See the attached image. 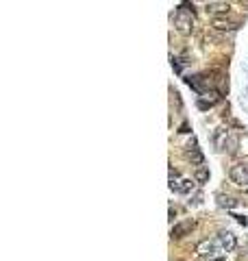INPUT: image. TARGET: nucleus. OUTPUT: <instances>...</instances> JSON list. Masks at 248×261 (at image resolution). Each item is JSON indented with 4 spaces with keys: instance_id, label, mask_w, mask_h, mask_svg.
I'll list each match as a JSON object with an SVG mask.
<instances>
[{
    "instance_id": "1",
    "label": "nucleus",
    "mask_w": 248,
    "mask_h": 261,
    "mask_svg": "<svg viewBox=\"0 0 248 261\" xmlns=\"http://www.w3.org/2000/svg\"><path fill=\"white\" fill-rule=\"evenodd\" d=\"M196 253H198V257L202 261H222L224 257V250H222V246L218 244V239H205V242H200L196 246Z\"/></svg>"
},
{
    "instance_id": "2",
    "label": "nucleus",
    "mask_w": 248,
    "mask_h": 261,
    "mask_svg": "<svg viewBox=\"0 0 248 261\" xmlns=\"http://www.w3.org/2000/svg\"><path fill=\"white\" fill-rule=\"evenodd\" d=\"M214 144L218 150H229V153H235L237 150V137H233L229 129H216Z\"/></svg>"
},
{
    "instance_id": "3",
    "label": "nucleus",
    "mask_w": 248,
    "mask_h": 261,
    "mask_svg": "<svg viewBox=\"0 0 248 261\" xmlns=\"http://www.w3.org/2000/svg\"><path fill=\"white\" fill-rule=\"evenodd\" d=\"M229 179L237 185V187H248V159L233 165L229 170Z\"/></svg>"
},
{
    "instance_id": "4",
    "label": "nucleus",
    "mask_w": 248,
    "mask_h": 261,
    "mask_svg": "<svg viewBox=\"0 0 248 261\" xmlns=\"http://www.w3.org/2000/svg\"><path fill=\"white\" fill-rule=\"evenodd\" d=\"M192 22H194V13H187L185 7H181L174 16L176 31H179L181 35H190L192 33Z\"/></svg>"
},
{
    "instance_id": "5",
    "label": "nucleus",
    "mask_w": 248,
    "mask_h": 261,
    "mask_svg": "<svg viewBox=\"0 0 248 261\" xmlns=\"http://www.w3.org/2000/svg\"><path fill=\"white\" fill-rule=\"evenodd\" d=\"M216 239H218V244L222 246L224 253H233V250L237 248V237L233 231H220V233L216 235Z\"/></svg>"
},
{
    "instance_id": "6",
    "label": "nucleus",
    "mask_w": 248,
    "mask_h": 261,
    "mask_svg": "<svg viewBox=\"0 0 248 261\" xmlns=\"http://www.w3.org/2000/svg\"><path fill=\"white\" fill-rule=\"evenodd\" d=\"M196 227V220H183V222H179V224H174L170 231V237L172 239H181V237H185V235H190L192 233V229Z\"/></svg>"
},
{
    "instance_id": "7",
    "label": "nucleus",
    "mask_w": 248,
    "mask_h": 261,
    "mask_svg": "<svg viewBox=\"0 0 248 261\" xmlns=\"http://www.w3.org/2000/svg\"><path fill=\"white\" fill-rule=\"evenodd\" d=\"M194 183L196 181H192V179H181V181H176V183H170V189L176 194H190L192 189H194Z\"/></svg>"
},
{
    "instance_id": "8",
    "label": "nucleus",
    "mask_w": 248,
    "mask_h": 261,
    "mask_svg": "<svg viewBox=\"0 0 248 261\" xmlns=\"http://www.w3.org/2000/svg\"><path fill=\"white\" fill-rule=\"evenodd\" d=\"M187 159H190L192 163H196V165H202V161H205V157H202V153H200V148H198V144H196V139L187 146Z\"/></svg>"
},
{
    "instance_id": "9",
    "label": "nucleus",
    "mask_w": 248,
    "mask_h": 261,
    "mask_svg": "<svg viewBox=\"0 0 248 261\" xmlns=\"http://www.w3.org/2000/svg\"><path fill=\"white\" fill-rule=\"evenodd\" d=\"M237 205H240V200L233 198V196L218 194V207H222V209H235Z\"/></svg>"
},
{
    "instance_id": "10",
    "label": "nucleus",
    "mask_w": 248,
    "mask_h": 261,
    "mask_svg": "<svg viewBox=\"0 0 248 261\" xmlns=\"http://www.w3.org/2000/svg\"><path fill=\"white\" fill-rule=\"evenodd\" d=\"M214 28H218V31H235L237 22H231V20H224V18H216Z\"/></svg>"
},
{
    "instance_id": "11",
    "label": "nucleus",
    "mask_w": 248,
    "mask_h": 261,
    "mask_svg": "<svg viewBox=\"0 0 248 261\" xmlns=\"http://www.w3.org/2000/svg\"><path fill=\"white\" fill-rule=\"evenodd\" d=\"M229 2H207V11L209 13H226L229 11Z\"/></svg>"
},
{
    "instance_id": "12",
    "label": "nucleus",
    "mask_w": 248,
    "mask_h": 261,
    "mask_svg": "<svg viewBox=\"0 0 248 261\" xmlns=\"http://www.w3.org/2000/svg\"><path fill=\"white\" fill-rule=\"evenodd\" d=\"M196 181H198V183L209 181V170H207V168H198V170H196Z\"/></svg>"
},
{
    "instance_id": "13",
    "label": "nucleus",
    "mask_w": 248,
    "mask_h": 261,
    "mask_svg": "<svg viewBox=\"0 0 248 261\" xmlns=\"http://www.w3.org/2000/svg\"><path fill=\"white\" fill-rule=\"evenodd\" d=\"M200 200H202V194H196L194 200H190V205H194V207H196V205H200Z\"/></svg>"
},
{
    "instance_id": "14",
    "label": "nucleus",
    "mask_w": 248,
    "mask_h": 261,
    "mask_svg": "<svg viewBox=\"0 0 248 261\" xmlns=\"http://www.w3.org/2000/svg\"><path fill=\"white\" fill-rule=\"evenodd\" d=\"M233 218H235V220H237V222H240V224H244V227L248 224V220L244 218V215H233Z\"/></svg>"
}]
</instances>
